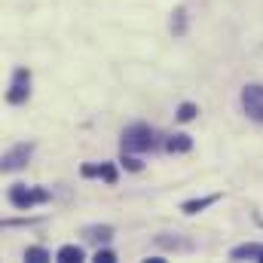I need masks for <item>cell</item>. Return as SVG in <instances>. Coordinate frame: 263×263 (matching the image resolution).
I'll list each match as a JSON object with an SVG mask.
<instances>
[{"mask_svg": "<svg viewBox=\"0 0 263 263\" xmlns=\"http://www.w3.org/2000/svg\"><path fill=\"white\" fill-rule=\"evenodd\" d=\"M156 147V135L150 126L144 123H135L129 129L123 132V150L126 153H135V150H153Z\"/></svg>", "mask_w": 263, "mask_h": 263, "instance_id": "1", "label": "cell"}, {"mask_svg": "<svg viewBox=\"0 0 263 263\" xmlns=\"http://www.w3.org/2000/svg\"><path fill=\"white\" fill-rule=\"evenodd\" d=\"M59 260L62 263H80L83 260V248H80V245H65V248L59 251Z\"/></svg>", "mask_w": 263, "mask_h": 263, "instance_id": "9", "label": "cell"}, {"mask_svg": "<svg viewBox=\"0 0 263 263\" xmlns=\"http://www.w3.org/2000/svg\"><path fill=\"white\" fill-rule=\"evenodd\" d=\"M165 147H168L172 153H187V150L193 147V141H190V135H172Z\"/></svg>", "mask_w": 263, "mask_h": 263, "instance_id": "7", "label": "cell"}, {"mask_svg": "<svg viewBox=\"0 0 263 263\" xmlns=\"http://www.w3.org/2000/svg\"><path fill=\"white\" fill-rule=\"evenodd\" d=\"M80 172H83V178H104L107 184H114V181H117V168H114V165H107V162H101V165H83Z\"/></svg>", "mask_w": 263, "mask_h": 263, "instance_id": "6", "label": "cell"}, {"mask_svg": "<svg viewBox=\"0 0 263 263\" xmlns=\"http://www.w3.org/2000/svg\"><path fill=\"white\" fill-rule=\"evenodd\" d=\"M242 107L251 120L263 123V86H245L242 89Z\"/></svg>", "mask_w": 263, "mask_h": 263, "instance_id": "4", "label": "cell"}, {"mask_svg": "<svg viewBox=\"0 0 263 263\" xmlns=\"http://www.w3.org/2000/svg\"><path fill=\"white\" fill-rule=\"evenodd\" d=\"M95 260H98V263H114V260H117V254H114V251H101V248H98Z\"/></svg>", "mask_w": 263, "mask_h": 263, "instance_id": "13", "label": "cell"}, {"mask_svg": "<svg viewBox=\"0 0 263 263\" xmlns=\"http://www.w3.org/2000/svg\"><path fill=\"white\" fill-rule=\"evenodd\" d=\"M89 242H107L110 236H114V227H86V233H83Z\"/></svg>", "mask_w": 263, "mask_h": 263, "instance_id": "8", "label": "cell"}, {"mask_svg": "<svg viewBox=\"0 0 263 263\" xmlns=\"http://www.w3.org/2000/svg\"><path fill=\"white\" fill-rule=\"evenodd\" d=\"M28 92H31V73H28L25 67H18V70L12 73L6 101H9V104H22V101H28Z\"/></svg>", "mask_w": 263, "mask_h": 263, "instance_id": "3", "label": "cell"}, {"mask_svg": "<svg viewBox=\"0 0 263 263\" xmlns=\"http://www.w3.org/2000/svg\"><path fill=\"white\" fill-rule=\"evenodd\" d=\"M257 260H263V248H260V257H257Z\"/></svg>", "mask_w": 263, "mask_h": 263, "instance_id": "15", "label": "cell"}, {"mask_svg": "<svg viewBox=\"0 0 263 263\" xmlns=\"http://www.w3.org/2000/svg\"><path fill=\"white\" fill-rule=\"evenodd\" d=\"M31 144H18V147H12V150H6L3 153V172H15V168H22L28 159H31Z\"/></svg>", "mask_w": 263, "mask_h": 263, "instance_id": "5", "label": "cell"}, {"mask_svg": "<svg viewBox=\"0 0 263 263\" xmlns=\"http://www.w3.org/2000/svg\"><path fill=\"white\" fill-rule=\"evenodd\" d=\"M211 202H217V196H208V199H193V202H184V211L187 214H196V211H202L205 205H211Z\"/></svg>", "mask_w": 263, "mask_h": 263, "instance_id": "10", "label": "cell"}, {"mask_svg": "<svg viewBox=\"0 0 263 263\" xmlns=\"http://www.w3.org/2000/svg\"><path fill=\"white\" fill-rule=\"evenodd\" d=\"M25 260H31V263H43V260H49V254H46L43 248H28V251H25Z\"/></svg>", "mask_w": 263, "mask_h": 263, "instance_id": "11", "label": "cell"}, {"mask_svg": "<svg viewBox=\"0 0 263 263\" xmlns=\"http://www.w3.org/2000/svg\"><path fill=\"white\" fill-rule=\"evenodd\" d=\"M123 162H126V165H129L132 172H141V162H138V159H135V156H123Z\"/></svg>", "mask_w": 263, "mask_h": 263, "instance_id": "14", "label": "cell"}, {"mask_svg": "<svg viewBox=\"0 0 263 263\" xmlns=\"http://www.w3.org/2000/svg\"><path fill=\"white\" fill-rule=\"evenodd\" d=\"M46 199H49V190H40V187H25V184L9 187V202L15 208H31L37 202H46Z\"/></svg>", "mask_w": 263, "mask_h": 263, "instance_id": "2", "label": "cell"}, {"mask_svg": "<svg viewBox=\"0 0 263 263\" xmlns=\"http://www.w3.org/2000/svg\"><path fill=\"white\" fill-rule=\"evenodd\" d=\"M196 117V104H181V110H178V120H184V123H190Z\"/></svg>", "mask_w": 263, "mask_h": 263, "instance_id": "12", "label": "cell"}]
</instances>
